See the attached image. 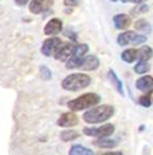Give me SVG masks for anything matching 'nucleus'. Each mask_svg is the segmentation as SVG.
Wrapping results in <instances>:
<instances>
[{
    "label": "nucleus",
    "instance_id": "obj_25",
    "mask_svg": "<svg viewBox=\"0 0 153 155\" xmlns=\"http://www.w3.org/2000/svg\"><path fill=\"white\" fill-rule=\"evenodd\" d=\"M149 11L148 5L145 3H138L137 7L133 10L134 15H137V14H143V13H147Z\"/></svg>",
    "mask_w": 153,
    "mask_h": 155
},
{
    "label": "nucleus",
    "instance_id": "obj_21",
    "mask_svg": "<svg viewBox=\"0 0 153 155\" xmlns=\"http://www.w3.org/2000/svg\"><path fill=\"white\" fill-rule=\"evenodd\" d=\"M134 71H135L136 74L143 75V74H145V73H148L150 71V64L148 63V61L138 60V62L134 66Z\"/></svg>",
    "mask_w": 153,
    "mask_h": 155
},
{
    "label": "nucleus",
    "instance_id": "obj_31",
    "mask_svg": "<svg viewBox=\"0 0 153 155\" xmlns=\"http://www.w3.org/2000/svg\"><path fill=\"white\" fill-rule=\"evenodd\" d=\"M145 126H140V127H139V130H140V131H142V130H145Z\"/></svg>",
    "mask_w": 153,
    "mask_h": 155
},
{
    "label": "nucleus",
    "instance_id": "obj_22",
    "mask_svg": "<svg viewBox=\"0 0 153 155\" xmlns=\"http://www.w3.org/2000/svg\"><path fill=\"white\" fill-rule=\"evenodd\" d=\"M134 27L137 31H141V33H151V25L148 23V22L143 20V18H140V20H138L136 21V23L134 24Z\"/></svg>",
    "mask_w": 153,
    "mask_h": 155
},
{
    "label": "nucleus",
    "instance_id": "obj_4",
    "mask_svg": "<svg viewBox=\"0 0 153 155\" xmlns=\"http://www.w3.org/2000/svg\"><path fill=\"white\" fill-rule=\"evenodd\" d=\"M89 45L86 44H76L74 46V49L72 51L71 55L66 61L65 67L67 70H78L79 65L81 63L82 59L85 57L87 52H89Z\"/></svg>",
    "mask_w": 153,
    "mask_h": 155
},
{
    "label": "nucleus",
    "instance_id": "obj_19",
    "mask_svg": "<svg viewBox=\"0 0 153 155\" xmlns=\"http://www.w3.org/2000/svg\"><path fill=\"white\" fill-rule=\"evenodd\" d=\"M80 137V134L76 130L72 129H66L63 130L59 134V138L63 142H70V141H74L76 138Z\"/></svg>",
    "mask_w": 153,
    "mask_h": 155
},
{
    "label": "nucleus",
    "instance_id": "obj_5",
    "mask_svg": "<svg viewBox=\"0 0 153 155\" xmlns=\"http://www.w3.org/2000/svg\"><path fill=\"white\" fill-rule=\"evenodd\" d=\"M147 41V37L145 35L138 34L137 31H125L121 33L117 38V45L121 47H127L128 45L133 46H139Z\"/></svg>",
    "mask_w": 153,
    "mask_h": 155
},
{
    "label": "nucleus",
    "instance_id": "obj_1",
    "mask_svg": "<svg viewBox=\"0 0 153 155\" xmlns=\"http://www.w3.org/2000/svg\"><path fill=\"white\" fill-rule=\"evenodd\" d=\"M113 115H114V107L112 105L102 104V105H95L91 107L89 111L83 114L82 118L86 124L96 125L107 122Z\"/></svg>",
    "mask_w": 153,
    "mask_h": 155
},
{
    "label": "nucleus",
    "instance_id": "obj_15",
    "mask_svg": "<svg viewBox=\"0 0 153 155\" xmlns=\"http://www.w3.org/2000/svg\"><path fill=\"white\" fill-rule=\"evenodd\" d=\"M108 77H109L110 81H111V84L113 85L114 89L117 90V92L119 93V94H121L122 97H124L125 92H124V87H123V84H122V81H121L120 78L117 77V75L115 74L114 71L110 68V70L108 71Z\"/></svg>",
    "mask_w": 153,
    "mask_h": 155
},
{
    "label": "nucleus",
    "instance_id": "obj_11",
    "mask_svg": "<svg viewBox=\"0 0 153 155\" xmlns=\"http://www.w3.org/2000/svg\"><path fill=\"white\" fill-rule=\"evenodd\" d=\"M78 124H79V117L72 111L63 113L57 119V126L63 128H70V127L76 126Z\"/></svg>",
    "mask_w": 153,
    "mask_h": 155
},
{
    "label": "nucleus",
    "instance_id": "obj_10",
    "mask_svg": "<svg viewBox=\"0 0 153 155\" xmlns=\"http://www.w3.org/2000/svg\"><path fill=\"white\" fill-rule=\"evenodd\" d=\"M99 65H100V61L97 55L89 54V55H85L82 59L78 70L85 71V72H92V71H96L99 67Z\"/></svg>",
    "mask_w": 153,
    "mask_h": 155
},
{
    "label": "nucleus",
    "instance_id": "obj_2",
    "mask_svg": "<svg viewBox=\"0 0 153 155\" xmlns=\"http://www.w3.org/2000/svg\"><path fill=\"white\" fill-rule=\"evenodd\" d=\"M92 83V78L84 73H73L66 76L61 81L63 89L70 92H76L87 88Z\"/></svg>",
    "mask_w": 153,
    "mask_h": 155
},
{
    "label": "nucleus",
    "instance_id": "obj_3",
    "mask_svg": "<svg viewBox=\"0 0 153 155\" xmlns=\"http://www.w3.org/2000/svg\"><path fill=\"white\" fill-rule=\"evenodd\" d=\"M100 96L94 92H87L78 97V98L70 100L67 102L68 109L72 112H81L84 110L91 109L93 106L97 105L100 102Z\"/></svg>",
    "mask_w": 153,
    "mask_h": 155
},
{
    "label": "nucleus",
    "instance_id": "obj_29",
    "mask_svg": "<svg viewBox=\"0 0 153 155\" xmlns=\"http://www.w3.org/2000/svg\"><path fill=\"white\" fill-rule=\"evenodd\" d=\"M121 2L123 3H126V2H132V3H135V5H138V3H141L143 0H120Z\"/></svg>",
    "mask_w": 153,
    "mask_h": 155
},
{
    "label": "nucleus",
    "instance_id": "obj_18",
    "mask_svg": "<svg viewBox=\"0 0 153 155\" xmlns=\"http://www.w3.org/2000/svg\"><path fill=\"white\" fill-rule=\"evenodd\" d=\"M94 154H95L94 151L80 144L72 145L70 147V150H69V155H94Z\"/></svg>",
    "mask_w": 153,
    "mask_h": 155
},
{
    "label": "nucleus",
    "instance_id": "obj_7",
    "mask_svg": "<svg viewBox=\"0 0 153 155\" xmlns=\"http://www.w3.org/2000/svg\"><path fill=\"white\" fill-rule=\"evenodd\" d=\"M74 46L72 42L68 41H61L57 47L56 51L54 53V59L59 62H66L67 60L70 58L72 51L74 49Z\"/></svg>",
    "mask_w": 153,
    "mask_h": 155
},
{
    "label": "nucleus",
    "instance_id": "obj_23",
    "mask_svg": "<svg viewBox=\"0 0 153 155\" xmlns=\"http://www.w3.org/2000/svg\"><path fill=\"white\" fill-rule=\"evenodd\" d=\"M39 73H40V77L44 81H48V80L52 79V71L46 65H40L39 66Z\"/></svg>",
    "mask_w": 153,
    "mask_h": 155
},
{
    "label": "nucleus",
    "instance_id": "obj_20",
    "mask_svg": "<svg viewBox=\"0 0 153 155\" xmlns=\"http://www.w3.org/2000/svg\"><path fill=\"white\" fill-rule=\"evenodd\" d=\"M153 58V49L150 46H142L138 50V60L149 61Z\"/></svg>",
    "mask_w": 153,
    "mask_h": 155
},
{
    "label": "nucleus",
    "instance_id": "obj_32",
    "mask_svg": "<svg viewBox=\"0 0 153 155\" xmlns=\"http://www.w3.org/2000/svg\"><path fill=\"white\" fill-rule=\"evenodd\" d=\"M111 1H113V2H115V1H119V0H111Z\"/></svg>",
    "mask_w": 153,
    "mask_h": 155
},
{
    "label": "nucleus",
    "instance_id": "obj_16",
    "mask_svg": "<svg viewBox=\"0 0 153 155\" xmlns=\"http://www.w3.org/2000/svg\"><path fill=\"white\" fill-rule=\"evenodd\" d=\"M93 144L99 149H114L117 147V142L115 140L109 139V138H98L93 141Z\"/></svg>",
    "mask_w": 153,
    "mask_h": 155
},
{
    "label": "nucleus",
    "instance_id": "obj_13",
    "mask_svg": "<svg viewBox=\"0 0 153 155\" xmlns=\"http://www.w3.org/2000/svg\"><path fill=\"white\" fill-rule=\"evenodd\" d=\"M136 88L145 94L153 93V77L150 75H145L136 80Z\"/></svg>",
    "mask_w": 153,
    "mask_h": 155
},
{
    "label": "nucleus",
    "instance_id": "obj_9",
    "mask_svg": "<svg viewBox=\"0 0 153 155\" xmlns=\"http://www.w3.org/2000/svg\"><path fill=\"white\" fill-rule=\"evenodd\" d=\"M54 5V0H31L28 5L29 12L33 14H41L45 12Z\"/></svg>",
    "mask_w": 153,
    "mask_h": 155
},
{
    "label": "nucleus",
    "instance_id": "obj_17",
    "mask_svg": "<svg viewBox=\"0 0 153 155\" xmlns=\"http://www.w3.org/2000/svg\"><path fill=\"white\" fill-rule=\"evenodd\" d=\"M121 59L125 63H134L138 59V50L135 48H130V49H125L121 53Z\"/></svg>",
    "mask_w": 153,
    "mask_h": 155
},
{
    "label": "nucleus",
    "instance_id": "obj_26",
    "mask_svg": "<svg viewBox=\"0 0 153 155\" xmlns=\"http://www.w3.org/2000/svg\"><path fill=\"white\" fill-rule=\"evenodd\" d=\"M64 35L65 36H67L69 39H71V41L73 42H76V39H78V35H76V33H74L72 29H68L67 28L66 31H64Z\"/></svg>",
    "mask_w": 153,
    "mask_h": 155
},
{
    "label": "nucleus",
    "instance_id": "obj_33",
    "mask_svg": "<svg viewBox=\"0 0 153 155\" xmlns=\"http://www.w3.org/2000/svg\"><path fill=\"white\" fill-rule=\"evenodd\" d=\"M152 104H153V100H152Z\"/></svg>",
    "mask_w": 153,
    "mask_h": 155
},
{
    "label": "nucleus",
    "instance_id": "obj_24",
    "mask_svg": "<svg viewBox=\"0 0 153 155\" xmlns=\"http://www.w3.org/2000/svg\"><path fill=\"white\" fill-rule=\"evenodd\" d=\"M151 94H143V96H141L140 98H139V100H138V103L140 104L141 106H143V107H145V109H148V107H150L151 104H152V100H151Z\"/></svg>",
    "mask_w": 153,
    "mask_h": 155
},
{
    "label": "nucleus",
    "instance_id": "obj_30",
    "mask_svg": "<svg viewBox=\"0 0 153 155\" xmlns=\"http://www.w3.org/2000/svg\"><path fill=\"white\" fill-rule=\"evenodd\" d=\"M106 154L107 155H121L122 152H120V151H119V152H108V153H106Z\"/></svg>",
    "mask_w": 153,
    "mask_h": 155
},
{
    "label": "nucleus",
    "instance_id": "obj_8",
    "mask_svg": "<svg viewBox=\"0 0 153 155\" xmlns=\"http://www.w3.org/2000/svg\"><path fill=\"white\" fill-rule=\"evenodd\" d=\"M61 42V40L56 36H51V38H46L41 46V53L46 58L54 55L57 47Z\"/></svg>",
    "mask_w": 153,
    "mask_h": 155
},
{
    "label": "nucleus",
    "instance_id": "obj_14",
    "mask_svg": "<svg viewBox=\"0 0 153 155\" xmlns=\"http://www.w3.org/2000/svg\"><path fill=\"white\" fill-rule=\"evenodd\" d=\"M113 25L119 31H124V29H127L130 25H132V18L130 16H128L127 14L125 13H119V14H115L112 18Z\"/></svg>",
    "mask_w": 153,
    "mask_h": 155
},
{
    "label": "nucleus",
    "instance_id": "obj_28",
    "mask_svg": "<svg viewBox=\"0 0 153 155\" xmlns=\"http://www.w3.org/2000/svg\"><path fill=\"white\" fill-rule=\"evenodd\" d=\"M29 0H14V2H15L16 5H18V7H24L25 5H27L28 3Z\"/></svg>",
    "mask_w": 153,
    "mask_h": 155
},
{
    "label": "nucleus",
    "instance_id": "obj_12",
    "mask_svg": "<svg viewBox=\"0 0 153 155\" xmlns=\"http://www.w3.org/2000/svg\"><path fill=\"white\" fill-rule=\"evenodd\" d=\"M63 21L58 18H51L48 23L45 24L43 28L44 35L46 36H56L59 33H61L63 31Z\"/></svg>",
    "mask_w": 153,
    "mask_h": 155
},
{
    "label": "nucleus",
    "instance_id": "obj_6",
    "mask_svg": "<svg viewBox=\"0 0 153 155\" xmlns=\"http://www.w3.org/2000/svg\"><path fill=\"white\" fill-rule=\"evenodd\" d=\"M82 131L87 137L98 139V138H107L112 136L115 131V127L112 124H105L99 127H84Z\"/></svg>",
    "mask_w": 153,
    "mask_h": 155
},
{
    "label": "nucleus",
    "instance_id": "obj_27",
    "mask_svg": "<svg viewBox=\"0 0 153 155\" xmlns=\"http://www.w3.org/2000/svg\"><path fill=\"white\" fill-rule=\"evenodd\" d=\"M81 0H64V5L66 7H78Z\"/></svg>",
    "mask_w": 153,
    "mask_h": 155
}]
</instances>
